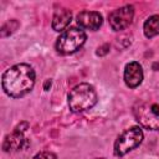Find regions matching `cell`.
<instances>
[{"label": "cell", "instance_id": "4fadbf2b", "mask_svg": "<svg viewBox=\"0 0 159 159\" xmlns=\"http://www.w3.org/2000/svg\"><path fill=\"white\" fill-rule=\"evenodd\" d=\"M32 159H57V157H56L52 152H46V150H43V152L37 153Z\"/></svg>", "mask_w": 159, "mask_h": 159}, {"label": "cell", "instance_id": "7c38bea8", "mask_svg": "<svg viewBox=\"0 0 159 159\" xmlns=\"http://www.w3.org/2000/svg\"><path fill=\"white\" fill-rule=\"evenodd\" d=\"M19 27V21L17 20H9L1 26V37H5L10 34H12L16 29Z\"/></svg>", "mask_w": 159, "mask_h": 159}, {"label": "cell", "instance_id": "8992f818", "mask_svg": "<svg viewBox=\"0 0 159 159\" xmlns=\"http://www.w3.org/2000/svg\"><path fill=\"white\" fill-rule=\"evenodd\" d=\"M29 128V123L27 122H22L20 124H17L15 127V129L12 130L11 134H7L4 139L2 143V149L4 152H17L25 147L29 145V140L24 137V133L26 132V129Z\"/></svg>", "mask_w": 159, "mask_h": 159}, {"label": "cell", "instance_id": "9a60e30c", "mask_svg": "<svg viewBox=\"0 0 159 159\" xmlns=\"http://www.w3.org/2000/svg\"><path fill=\"white\" fill-rule=\"evenodd\" d=\"M48 86H51V81H50V80H47V81L45 82V86H43V88L47 91V89H48Z\"/></svg>", "mask_w": 159, "mask_h": 159}, {"label": "cell", "instance_id": "6da1fadb", "mask_svg": "<svg viewBox=\"0 0 159 159\" xmlns=\"http://www.w3.org/2000/svg\"><path fill=\"white\" fill-rule=\"evenodd\" d=\"M1 84L7 96L12 98L24 97L35 84V71L27 63L14 65L2 73Z\"/></svg>", "mask_w": 159, "mask_h": 159}, {"label": "cell", "instance_id": "277c9868", "mask_svg": "<svg viewBox=\"0 0 159 159\" xmlns=\"http://www.w3.org/2000/svg\"><path fill=\"white\" fill-rule=\"evenodd\" d=\"M143 130L140 127H130L124 130L114 142V155L123 157L130 150L135 149L143 140Z\"/></svg>", "mask_w": 159, "mask_h": 159}, {"label": "cell", "instance_id": "5b68a950", "mask_svg": "<svg viewBox=\"0 0 159 159\" xmlns=\"http://www.w3.org/2000/svg\"><path fill=\"white\" fill-rule=\"evenodd\" d=\"M134 117L143 128L159 130V104L140 103L134 108Z\"/></svg>", "mask_w": 159, "mask_h": 159}, {"label": "cell", "instance_id": "30bf717a", "mask_svg": "<svg viewBox=\"0 0 159 159\" xmlns=\"http://www.w3.org/2000/svg\"><path fill=\"white\" fill-rule=\"evenodd\" d=\"M72 19V12L67 9H58L55 11V15L52 17V29L57 32L63 31L71 22Z\"/></svg>", "mask_w": 159, "mask_h": 159}, {"label": "cell", "instance_id": "3957f363", "mask_svg": "<svg viewBox=\"0 0 159 159\" xmlns=\"http://www.w3.org/2000/svg\"><path fill=\"white\" fill-rule=\"evenodd\" d=\"M87 35L82 29H66L56 41V50L61 55H71L80 50L86 42Z\"/></svg>", "mask_w": 159, "mask_h": 159}, {"label": "cell", "instance_id": "ba28073f", "mask_svg": "<svg viewBox=\"0 0 159 159\" xmlns=\"http://www.w3.org/2000/svg\"><path fill=\"white\" fill-rule=\"evenodd\" d=\"M143 81V70L142 66L133 61L125 65L124 67V82L129 88L138 87Z\"/></svg>", "mask_w": 159, "mask_h": 159}, {"label": "cell", "instance_id": "9c48e42d", "mask_svg": "<svg viewBox=\"0 0 159 159\" xmlns=\"http://www.w3.org/2000/svg\"><path fill=\"white\" fill-rule=\"evenodd\" d=\"M103 17L97 11H81L77 15V24L88 30H98L102 26Z\"/></svg>", "mask_w": 159, "mask_h": 159}, {"label": "cell", "instance_id": "7a4b0ae2", "mask_svg": "<svg viewBox=\"0 0 159 159\" xmlns=\"http://www.w3.org/2000/svg\"><path fill=\"white\" fill-rule=\"evenodd\" d=\"M97 103V93L89 83H80L68 93V107L72 112H83Z\"/></svg>", "mask_w": 159, "mask_h": 159}, {"label": "cell", "instance_id": "52a82bcc", "mask_svg": "<svg viewBox=\"0 0 159 159\" xmlns=\"http://www.w3.org/2000/svg\"><path fill=\"white\" fill-rule=\"evenodd\" d=\"M133 16H134V7L132 5L120 6L109 14V16H108L109 26L114 31L124 30L132 24Z\"/></svg>", "mask_w": 159, "mask_h": 159}, {"label": "cell", "instance_id": "8fae6325", "mask_svg": "<svg viewBox=\"0 0 159 159\" xmlns=\"http://www.w3.org/2000/svg\"><path fill=\"white\" fill-rule=\"evenodd\" d=\"M144 35L148 39H152L157 35H159V15H152L149 16L143 26Z\"/></svg>", "mask_w": 159, "mask_h": 159}, {"label": "cell", "instance_id": "5bb4252c", "mask_svg": "<svg viewBox=\"0 0 159 159\" xmlns=\"http://www.w3.org/2000/svg\"><path fill=\"white\" fill-rule=\"evenodd\" d=\"M108 52H109V45L108 43H104V45L99 46L98 50H97V55L98 56H103V55H106Z\"/></svg>", "mask_w": 159, "mask_h": 159}, {"label": "cell", "instance_id": "2e32d148", "mask_svg": "<svg viewBox=\"0 0 159 159\" xmlns=\"http://www.w3.org/2000/svg\"><path fill=\"white\" fill-rule=\"evenodd\" d=\"M97 159H103V158H97Z\"/></svg>", "mask_w": 159, "mask_h": 159}]
</instances>
